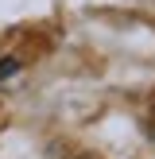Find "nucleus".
Returning <instances> with one entry per match:
<instances>
[{
	"label": "nucleus",
	"mask_w": 155,
	"mask_h": 159,
	"mask_svg": "<svg viewBox=\"0 0 155 159\" xmlns=\"http://www.w3.org/2000/svg\"><path fill=\"white\" fill-rule=\"evenodd\" d=\"M16 74H20V62H16V58L0 62V82H8V78H16Z\"/></svg>",
	"instance_id": "f257e3e1"
}]
</instances>
